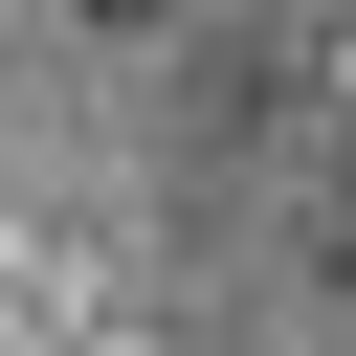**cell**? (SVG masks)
<instances>
[{
  "instance_id": "cell-1",
  "label": "cell",
  "mask_w": 356,
  "mask_h": 356,
  "mask_svg": "<svg viewBox=\"0 0 356 356\" xmlns=\"http://www.w3.org/2000/svg\"><path fill=\"white\" fill-rule=\"evenodd\" d=\"M89 22H134V0H89Z\"/></svg>"
}]
</instances>
